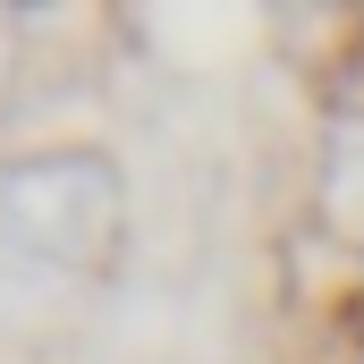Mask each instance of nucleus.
Wrapping results in <instances>:
<instances>
[{
	"label": "nucleus",
	"mask_w": 364,
	"mask_h": 364,
	"mask_svg": "<svg viewBox=\"0 0 364 364\" xmlns=\"http://www.w3.org/2000/svg\"><path fill=\"white\" fill-rule=\"evenodd\" d=\"M9 237L60 272H102L110 237H119V178L93 153H60V161H26L0 186Z\"/></svg>",
	"instance_id": "1"
}]
</instances>
